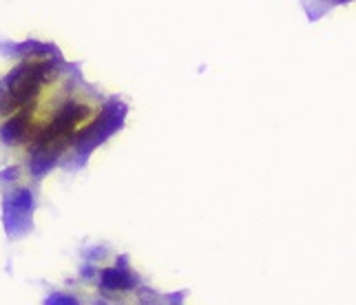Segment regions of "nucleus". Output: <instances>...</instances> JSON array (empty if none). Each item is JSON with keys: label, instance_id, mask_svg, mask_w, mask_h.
<instances>
[{"label": "nucleus", "instance_id": "1", "mask_svg": "<svg viewBox=\"0 0 356 305\" xmlns=\"http://www.w3.org/2000/svg\"><path fill=\"white\" fill-rule=\"evenodd\" d=\"M31 211H33V195L27 188H18L11 192L5 204V224L9 235H20L31 226Z\"/></svg>", "mask_w": 356, "mask_h": 305}, {"label": "nucleus", "instance_id": "2", "mask_svg": "<svg viewBox=\"0 0 356 305\" xmlns=\"http://www.w3.org/2000/svg\"><path fill=\"white\" fill-rule=\"evenodd\" d=\"M138 286V279L129 267H108L100 274V288L104 292H129Z\"/></svg>", "mask_w": 356, "mask_h": 305}, {"label": "nucleus", "instance_id": "3", "mask_svg": "<svg viewBox=\"0 0 356 305\" xmlns=\"http://www.w3.org/2000/svg\"><path fill=\"white\" fill-rule=\"evenodd\" d=\"M47 305H80V303L71 295H63V292H58V295H51L47 299Z\"/></svg>", "mask_w": 356, "mask_h": 305}, {"label": "nucleus", "instance_id": "4", "mask_svg": "<svg viewBox=\"0 0 356 305\" xmlns=\"http://www.w3.org/2000/svg\"><path fill=\"white\" fill-rule=\"evenodd\" d=\"M97 305H104V303H97Z\"/></svg>", "mask_w": 356, "mask_h": 305}]
</instances>
